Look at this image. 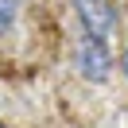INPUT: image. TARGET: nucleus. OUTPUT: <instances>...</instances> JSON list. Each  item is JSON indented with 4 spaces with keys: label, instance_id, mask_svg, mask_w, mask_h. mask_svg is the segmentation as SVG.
<instances>
[{
    "label": "nucleus",
    "instance_id": "1",
    "mask_svg": "<svg viewBox=\"0 0 128 128\" xmlns=\"http://www.w3.org/2000/svg\"><path fill=\"white\" fill-rule=\"evenodd\" d=\"M74 16H78L86 39H105L109 43L112 27H116V8H112V0H74Z\"/></svg>",
    "mask_w": 128,
    "mask_h": 128
},
{
    "label": "nucleus",
    "instance_id": "2",
    "mask_svg": "<svg viewBox=\"0 0 128 128\" xmlns=\"http://www.w3.org/2000/svg\"><path fill=\"white\" fill-rule=\"evenodd\" d=\"M78 70L86 82H93V86H105L112 74V54H109V43L105 39H86L82 35L78 43Z\"/></svg>",
    "mask_w": 128,
    "mask_h": 128
},
{
    "label": "nucleus",
    "instance_id": "3",
    "mask_svg": "<svg viewBox=\"0 0 128 128\" xmlns=\"http://www.w3.org/2000/svg\"><path fill=\"white\" fill-rule=\"evenodd\" d=\"M16 16H20V0H0V35L16 27Z\"/></svg>",
    "mask_w": 128,
    "mask_h": 128
},
{
    "label": "nucleus",
    "instance_id": "4",
    "mask_svg": "<svg viewBox=\"0 0 128 128\" xmlns=\"http://www.w3.org/2000/svg\"><path fill=\"white\" fill-rule=\"evenodd\" d=\"M120 70H124V78H128V50L120 54Z\"/></svg>",
    "mask_w": 128,
    "mask_h": 128
},
{
    "label": "nucleus",
    "instance_id": "5",
    "mask_svg": "<svg viewBox=\"0 0 128 128\" xmlns=\"http://www.w3.org/2000/svg\"><path fill=\"white\" fill-rule=\"evenodd\" d=\"M0 128H8V124H0Z\"/></svg>",
    "mask_w": 128,
    "mask_h": 128
}]
</instances>
